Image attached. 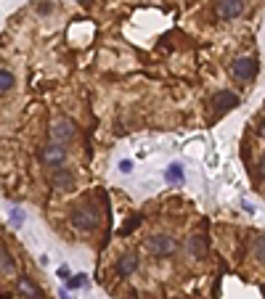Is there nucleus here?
Here are the masks:
<instances>
[{
    "instance_id": "f257e3e1",
    "label": "nucleus",
    "mask_w": 265,
    "mask_h": 299,
    "mask_svg": "<svg viewBox=\"0 0 265 299\" xmlns=\"http://www.w3.org/2000/svg\"><path fill=\"white\" fill-rule=\"evenodd\" d=\"M98 209L96 207H77L72 212V225L77 230H96L98 228Z\"/></svg>"
},
{
    "instance_id": "f03ea898",
    "label": "nucleus",
    "mask_w": 265,
    "mask_h": 299,
    "mask_svg": "<svg viewBox=\"0 0 265 299\" xmlns=\"http://www.w3.org/2000/svg\"><path fill=\"white\" fill-rule=\"evenodd\" d=\"M146 249L151 251L154 257H170V254H175V249H178V244L170 239V236H165V233H157V236H151V239L146 241Z\"/></svg>"
},
{
    "instance_id": "7ed1b4c3",
    "label": "nucleus",
    "mask_w": 265,
    "mask_h": 299,
    "mask_svg": "<svg viewBox=\"0 0 265 299\" xmlns=\"http://www.w3.org/2000/svg\"><path fill=\"white\" fill-rule=\"evenodd\" d=\"M231 74L236 77V80H241V82L255 80L257 77V61L255 58H236L231 64Z\"/></svg>"
},
{
    "instance_id": "20e7f679",
    "label": "nucleus",
    "mask_w": 265,
    "mask_h": 299,
    "mask_svg": "<svg viewBox=\"0 0 265 299\" xmlns=\"http://www.w3.org/2000/svg\"><path fill=\"white\" fill-rule=\"evenodd\" d=\"M51 138H53V143H67V140L74 138V122L67 119V117H61L53 122V127H51Z\"/></svg>"
},
{
    "instance_id": "39448f33",
    "label": "nucleus",
    "mask_w": 265,
    "mask_h": 299,
    "mask_svg": "<svg viewBox=\"0 0 265 299\" xmlns=\"http://www.w3.org/2000/svg\"><path fill=\"white\" fill-rule=\"evenodd\" d=\"M40 159H43V164L61 167V164H64V159H67V148H64V143H51V146H45V148L40 151Z\"/></svg>"
},
{
    "instance_id": "423d86ee",
    "label": "nucleus",
    "mask_w": 265,
    "mask_h": 299,
    "mask_svg": "<svg viewBox=\"0 0 265 299\" xmlns=\"http://www.w3.org/2000/svg\"><path fill=\"white\" fill-rule=\"evenodd\" d=\"M212 106L217 109V112H231V109L239 106V96L233 90H217L212 96Z\"/></svg>"
},
{
    "instance_id": "0eeeda50",
    "label": "nucleus",
    "mask_w": 265,
    "mask_h": 299,
    "mask_svg": "<svg viewBox=\"0 0 265 299\" xmlns=\"http://www.w3.org/2000/svg\"><path fill=\"white\" fill-rule=\"evenodd\" d=\"M241 11H244L241 0H220V3H217V16H220L223 22H233Z\"/></svg>"
},
{
    "instance_id": "6e6552de",
    "label": "nucleus",
    "mask_w": 265,
    "mask_h": 299,
    "mask_svg": "<svg viewBox=\"0 0 265 299\" xmlns=\"http://www.w3.org/2000/svg\"><path fill=\"white\" fill-rule=\"evenodd\" d=\"M51 185L56 188V191H72V188H74V175H72V169H53Z\"/></svg>"
},
{
    "instance_id": "1a4fd4ad",
    "label": "nucleus",
    "mask_w": 265,
    "mask_h": 299,
    "mask_svg": "<svg viewBox=\"0 0 265 299\" xmlns=\"http://www.w3.org/2000/svg\"><path fill=\"white\" fill-rule=\"evenodd\" d=\"M19 294H22L24 299H45L43 289L37 286V283H35L32 278H27V275H22V278H19Z\"/></svg>"
},
{
    "instance_id": "9d476101",
    "label": "nucleus",
    "mask_w": 265,
    "mask_h": 299,
    "mask_svg": "<svg viewBox=\"0 0 265 299\" xmlns=\"http://www.w3.org/2000/svg\"><path fill=\"white\" fill-rule=\"evenodd\" d=\"M138 270V254L128 251V254H122V260L117 262V275H133Z\"/></svg>"
},
{
    "instance_id": "9b49d317",
    "label": "nucleus",
    "mask_w": 265,
    "mask_h": 299,
    "mask_svg": "<svg viewBox=\"0 0 265 299\" xmlns=\"http://www.w3.org/2000/svg\"><path fill=\"white\" fill-rule=\"evenodd\" d=\"M189 251H191L196 260H205V257H207V251H210L205 236H191V239H189Z\"/></svg>"
},
{
    "instance_id": "f8f14e48",
    "label": "nucleus",
    "mask_w": 265,
    "mask_h": 299,
    "mask_svg": "<svg viewBox=\"0 0 265 299\" xmlns=\"http://www.w3.org/2000/svg\"><path fill=\"white\" fill-rule=\"evenodd\" d=\"M0 273L3 275H16V262L8 254V249L0 246Z\"/></svg>"
},
{
    "instance_id": "ddd939ff",
    "label": "nucleus",
    "mask_w": 265,
    "mask_h": 299,
    "mask_svg": "<svg viewBox=\"0 0 265 299\" xmlns=\"http://www.w3.org/2000/svg\"><path fill=\"white\" fill-rule=\"evenodd\" d=\"M165 178H167V183L180 185V183H183V167H180V164H170L167 172H165Z\"/></svg>"
},
{
    "instance_id": "4468645a",
    "label": "nucleus",
    "mask_w": 265,
    "mask_h": 299,
    "mask_svg": "<svg viewBox=\"0 0 265 299\" xmlns=\"http://www.w3.org/2000/svg\"><path fill=\"white\" fill-rule=\"evenodd\" d=\"M13 85H16V77H13L8 69H0V96H3V93H8Z\"/></svg>"
},
{
    "instance_id": "2eb2a0df",
    "label": "nucleus",
    "mask_w": 265,
    "mask_h": 299,
    "mask_svg": "<svg viewBox=\"0 0 265 299\" xmlns=\"http://www.w3.org/2000/svg\"><path fill=\"white\" fill-rule=\"evenodd\" d=\"M67 286H69V289H83V286H88V278H85V275H74V278L69 275V278H67Z\"/></svg>"
},
{
    "instance_id": "dca6fc26",
    "label": "nucleus",
    "mask_w": 265,
    "mask_h": 299,
    "mask_svg": "<svg viewBox=\"0 0 265 299\" xmlns=\"http://www.w3.org/2000/svg\"><path fill=\"white\" fill-rule=\"evenodd\" d=\"M138 225H141V217H133V220H130V223H125V228H122V233H125V236H128V233H130V230H135Z\"/></svg>"
},
{
    "instance_id": "f3484780",
    "label": "nucleus",
    "mask_w": 265,
    "mask_h": 299,
    "mask_svg": "<svg viewBox=\"0 0 265 299\" xmlns=\"http://www.w3.org/2000/svg\"><path fill=\"white\" fill-rule=\"evenodd\" d=\"M11 223L13 225H22L24 223V212L22 209H11Z\"/></svg>"
},
{
    "instance_id": "a211bd4d",
    "label": "nucleus",
    "mask_w": 265,
    "mask_h": 299,
    "mask_svg": "<svg viewBox=\"0 0 265 299\" xmlns=\"http://www.w3.org/2000/svg\"><path fill=\"white\" fill-rule=\"evenodd\" d=\"M255 254H257V260H262V236L257 233V244H255Z\"/></svg>"
},
{
    "instance_id": "6ab92c4d",
    "label": "nucleus",
    "mask_w": 265,
    "mask_h": 299,
    "mask_svg": "<svg viewBox=\"0 0 265 299\" xmlns=\"http://www.w3.org/2000/svg\"><path fill=\"white\" fill-rule=\"evenodd\" d=\"M69 275H72V273H69V267H67V265H61V267H58V278H61V281H67Z\"/></svg>"
},
{
    "instance_id": "aec40b11",
    "label": "nucleus",
    "mask_w": 265,
    "mask_h": 299,
    "mask_svg": "<svg viewBox=\"0 0 265 299\" xmlns=\"http://www.w3.org/2000/svg\"><path fill=\"white\" fill-rule=\"evenodd\" d=\"M51 11H53L51 3H37V13H51Z\"/></svg>"
},
{
    "instance_id": "412c9836",
    "label": "nucleus",
    "mask_w": 265,
    "mask_h": 299,
    "mask_svg": "<svg viewBox=\"0 0 265 299\" xmlns=\"http://www.w3.org/2000/svg\"><path fill=\"white\" fill-rule=\"evenodd\" d=\"M119 169H122V172H130V169H133V162H119Z\"/></svg>"
},
{
    "instance_id": "4be33fe9",
    "label": "nucleus",
    "mask_w": 265,
    "mask_h": 299,
    "mask_svg": "<svg viewBox=\"0 0 265 299\" xmlns=\"http://www.w3.org/2000/svg\"><path fill=\"white\" fill-rule=\"evenodd\" d=\"M80 3H88V0H80Z\"/></svg>"
}]
</instances>
